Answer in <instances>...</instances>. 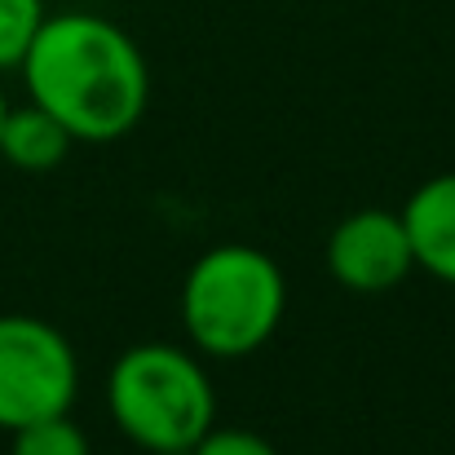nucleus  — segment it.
Here are the masks:
<instances>
[{"label":"nucleus","instance_id":"nucleus-7","mask_svg":"<svg viewBox=\"0 0 455 455\" xmlns=\"http://www.w3.org/2000/svg\"><path fill=\"white\" fill-rule=\"evenodd\" d=\"M71 147H76V138L44 107H36V102L9 107L4 129H0V155L18 172H53Z\"/></svg>","mask_w":455,"mask_h":455},{"label":"nucleus","instance_id":"nucleus-3","mask_svg":"<svg viewBox=\"0 0 455 455\" xmlns=\"http://www.w3.org/2000/svg\"><path fill=\"white\" fill-rule=\"evenodd\" d=\"M107 407L120 434L138 447L155 455H186L212 429L217 394L195 354L147 340L116 358L107 376Z\"/></svg>","mask_w":455,"mask_h":455},{"label":"nucleus","instance_id":"nucleus-6","mask_svg":"<svg viewBox=\"0 0 455 455\" xmlns=\"http://www.w3.org/2000/svg\"><path fill=\"white\" fill-rule=\"evenodd\" d=\"M416 270L455 288V172H438L403 204Z\"/></svg>","mask_w":455,"mask_h":455},{"label":"nucleus","instance_id":"nucleus-11","mask_svg":"<svg viewBox=\"0 0 455 455\" xmlns=\"http://www.w3.org/2000/svg\"><path fill=\"white\" fill-rule=\"evenodd\" d=\"M4 116H9V98H4V89H0V129H4Z\"/></svg>","mask_w":455,"mask_h":455},{"label":"nucleus","instance_id":"nucleus-8","mask_svg":"<svg viewBox=\"0 0 455 455\" xmlns=\"http://www.w3.org/2000/svg\"><path fill=\"white\" fill-rule=\"evenodd\" d=\"M9 455H89V438L71 416H44L13 429Z\"/></svg>","mask_w":455,"mask_h":455},{"label":"nucleus","instance_id":"nucleus-10","mask_svg":"<svg viewBox=\"0 0 455 455\" xmlns=\"http://www.w3.org/2000/svg\"><path fill=\"white\" fill-rule=\"evenodd\" d=\"M186 455H279L252 429H208Z\"/></svg>","mask_w":455,"mask_h":455},{"label":"nucleus","instance_id":"nucleus-4","mask_svg":"<svg viewBox=\"0 0 455 455\" xmlns=\"http://www.w3.org/2000/svg\"><path fill=\"white\" fill-rule=\"evenodd\" d=\"M80 394L71 340L31 314H0V429L67 416Z\"/></svg>","mask_w":455,"mask_h":455},{"label":"nucleus","instance_id":"nucleus-2","mask_svg":"<svg viewBox=\"0 0 455 455\" xmlns=\"http://www.w3.org/2000/svg\"><path fill=\"white\" fill-rule=\"evenodd\" d=\"M288 283L270 252L248 243L208 248L181 283V327L199 354H257L283 323Z\"/></svg>","mask_w":455,"mask_h":455},{"label":"nucleus","instance_id":"nucleus-1","mask_svg":"<svg viewBox=\"0 0 455 455\" xmlns=\"http://www.w3.org/2000/svg\"><path fill=\"white\" fill-rule=\"evenodd\" d=\"M18 71L31 102L76 142L93 147L129 138L151 102V71L138 40L120 22L84 9L44 13Z\"/></svg>","mask_w":455,"mask_h":455},{"label":"nucleus","instance_id":"nucleus-5","mask_svg":"<svg viewBox=\"0 0 455 455\" xmlns=\"http://www.w3.org/2000/svg\"><path fill=\"white\" fill-rule=\"evenodd\" d=\"M416 270L403 212L363 208L327 235V275L349 292H389Z\"/></svg>","mask_w":455,"mask_h":455},{"label":"nucleus","instance_id":"nucleus-9","mask_svg":"<svg viewBox=\"0 0 455 455\" xmlns=\"http://www.w3.org/2000/svg\"><path fill=\"white\" fill-rule=\"evenodd\" d=\"M40 22H44V0H0V71L22 67Z\"/></svg>","mask_w":455,"mask_h":455}]
</instances>
